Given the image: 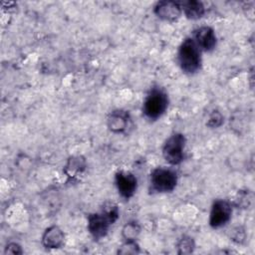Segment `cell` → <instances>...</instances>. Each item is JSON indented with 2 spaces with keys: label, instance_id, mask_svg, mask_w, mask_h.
<instances>
[{
  "label": "cell",
  "instance_id": "6da1fadb",
  "mask_svg": "<svg viewBox=\"0 0 255 255\" xmlns=\"http://www.w3.org/2000/svg\"><path fill=\"white\" fill-rule=\"evenodd\" d=\"M119 218V209L114 204L106 206L102 212L90 214L88 217V229L91 235L99 240L105 237L109 231L110 225Z\"/></svg>",
  "mask_w": 255,
  "mask_h": 255
},
{
  "label": "cell",
  "instance_id": "7a4b0ae2",
  "mask_svg": "<svg viewBox=\"0 0 255 255\" xmlns=\"http://www.w3.org/2000/svg\"><path fill=\"white\" fill-rule=\"evenodd\" d=\"M178 63L186 74H194L201 67V51L192 38L182 41L178 49Z\"/></svg>",
  "mask_w": 255,
  "mask_h": 255
},
{
  "label": "cell",
  "instance_id": "3957f363",
  "mask_svg": "<svg viewBox=\"0 0 255 255\" xmlns=\"http://www.w3.org/2000/svg\"><path fill=\"white\" fill-rule=\"evenodd\" d=\"M167 107L168 97L166 93L160 88H152L144 99L142 112L148 120L155 121L165 113Z\"/></svg>",
  "mask_w": 255,
  "mask_h": 255
},
{
  "label": "cell",
  "instance_id": "277c9868",
  "mask_svg": "<svg viewBox=\"0 0 255 255\" xmlns=\"http://www.w3.org/2000/svg\"><path fill=\"white\" fill-rule=\"evenodd\" d=\"M177 184V173L166 167H157L150 173L151 189L155 192L164 193L172 191Z\"/></svg>",
  "mask_w": 255,
  "mask_h": 255
},
{
  "label": "cell",
  "instance_id": "5b68a950",
  "mask_svg": "<svg viewBox=\"0 0 255 255\" xmlns=\"http://www.w3.org/2000/svg\"><path fill=\"white\" fill-rule=\"evenodd\" d=\"M185 142V136L179 132L173 133L166 139L162 147V155L169 164L176 165L183 160Z\"/></svg>",
  "mask_w": 255,
  "mask_h": 255
},
{
  "label": "cell",
  "instance_id": "8992f818",
  "mask_svg": "<svg viewBox=\"0 0 255 255\" xmlns=\"http://www.w3.org/2000/svg\"><path fill=\"white\" fill-rule=\"evenodd\" d=\"M231 205L222 199H217L213 202L210 210L209 224L212 228L224 226L231 218Z\"/></svg>",
  "mask_w": 255,
  "mask_h": 255
},
{
  "label": "cell",
  "instance_id": "52a82bcc",
  "mask_svg": "<svg viewBox=\"0 0 255 255\" xmlns=\"http://www.w3.org/2000/svg\"><path fill=\"white\" fill-rule=\"evenodd\" d=\"M116 185L121 196L129 199L135 192L137 187L136 177L129 171H119L115 177Z\"/></svg>",
  "mask_w": 255,
  "mask_h": 255
},
{
  "label": "cell",
  "instance_id": "ba28073f",
  "mask_svg": "<svg viewBox=\"0 0 255 255\" xmlns=\"http://www.w3.org/2000/svg\"><path fill=\"white\" fill-rule=\"evenodd\" d=\"M154 14L165 21H175L181 14V7L179 2L164 0L155 4L153 9Z\"/></svg>",
  "mask_w": 255,
  "mask_h": 255
},
{
  "label": "cell",
  "instance_id": "9c48e42d",
  "mask_svg": "<svg viewBox=\"0 0 255 255\" xmlns=\"http://www.w3.org/2000/svg\"><path fill=\"white\" fill-rule=\"evenodd\" d=\"M194 42L200 51L210 52L216 46V36L214 30L208 26H203L193 32Z\"/></svg>",
  "mask_w": 255,
  "mask_h": 255
},
{
  "label": "cell",
  "instance_id": "30bf717a",
  "mask_svg": "<svg viewBox=\"0 0 255 255\" xmlns=\"http://www.w3.org/2000/svg\"><path fill=\"white\" fill-rule=\"evenodd\" d=\"M130 123L129 114L124 110H116L113 111L108 117V128L111 131L115 133H123L125 132Z\"/></svg>",
  "mask_w": 255,
  "mask_h": 255
},
{
  "label": "cell",
  "instance_id": "8fae6325",
  "mask_svg": "<svg viewBox=\"0 0 255 255\" xmlns=\"http://www.w3.org/2000/svg\"><path fill=\"white\" fill-rule=\"evenodd\" d=\"M63 242H64V233L56 225L48 227L42 236L43 245L49 249L59 248L63 244Z\"/></svg>",
  "mask_w": 255,
  "mask_h": 255
},
{
  "label": "cell",
  "instance_id": "7c38bea8",
  "mask_svg": "<svg viewBox=\"0 0 255 255\" xmlns=\"http://www.w3.org/2000/svg\"><path fill=\"white\" fill-rule=\"evenodd\" d=\"M180 7L186 18L191 20H197L201 18L205 12L203 3L197 0H187L180 2Z\"/></svg>",
  "mask_w": 255,
  "mask_h": 255
},
{
  "label": "cell",
  "instance_id": "4fadbf2b",
  "mask_svg": "<svg viewBox=\"0 0 255 255\" xmlns=\"http://www.w3.org/2000/svg\"><path fill=\"white\" fill-rule=\"evenodd\" d=\"M85 169V160L80 156H73L69 159L65 171L68 176L75 177V174L81 173Z\"/></svg>",
  "mask_w": 255,
  "mask_h": 255
},
{
  "label": "cell",
  "instance_id": "5bb4252c",
  "mask_svg": "<svg viewBox=\"0 0 255 255\" xmlns=\"http://www.w3.org/2000/svg\"><path fill=\"white\" fill-rule=\"evenodd\" d=\"M140 232V226L136 221H128L123 228V237L125 240H135Z\"/></svg>",
  "mask_w": 255,
  "mask_h": 255
},
{
  "label": "cell",
  "instance_id": "9a60e30c",
  "mask_svg": "<svg viewBox=\"0 0 255 255\" xmlns=\"http://www.w3.org/2000/svg\"><path fill=\"white\" fill-rule=\"evenodd\" d=\"M194 248L193 239L189 236H183L177 243L178 254H187L191 253Z\"/></svg>",
  "mask_w": 255,
  "mask_h": 255
},
{
  "label": "cell",
  "instance_id": "2e32d148",
  "mask_svg": "<svg viewBox=\"0 0 255 255\" xmlns=\"http://www.w3.org/2000/svg\"><path fill=\"white\" fill-rule=\"evenodd\" d=\"M139 252V247L135 240H126V242L122 245L121 249H119V253L121 254H136Z\"/></svg>",
  "mask_w": 255,
  "mask_h": 255
},
{
  "label": "cell",
  "instance_id": "e0dca14e",
  "mask_svg": "<svg viewBox=\"0 0 255 255\" xmlns=\"http://www.w3.org/2000/svg\"><path fill=\"white\" fill-rule=\"evenodd\" d=\"M222 124H223V116L217 111L212 112V114L210 115V117L208 119L207 126L210 128H218Z\"/></svg>",
  "mask_w": 255,
  "mask_h": 255
},
{
  "label": "cell",
  "instance_id": "ac0fdd59",
  "mask_svg": "<svg viewBox=\"0 0 255 255\" xmlns=\"http://www.w3.org/2000/svg\"><path fill=\"white\" fill-rule=\"evenodd\" d=\"M5 253L6 254H21L22 253V249L21 246L17 243H9L5 249Z\"/></svg>",
  "mask_w": 255,
  "mask_h": 255
}]
</instances>
